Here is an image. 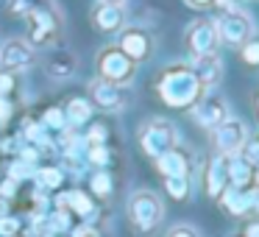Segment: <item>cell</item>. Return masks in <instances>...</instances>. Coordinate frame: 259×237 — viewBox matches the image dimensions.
<instances>
[{
  "label": "cell",
  "mask_w": 259,
  "mask_h": 237,
  "mask_svg": "<svg viewBox=\"0 0 259 237\" xmlns=\"http://www.w3.org/2000/svg\"><path fill=\"white\" fill-rule=\"evenodd\" d=\"M184 45L192 56H201V53H214L220 45L218 40V28H214V20H195V23L187 28L184 34Z\"/></svg>",
  "instance_id": "10"
},
{
  "label": "cell",
  "mask_w": 259,
  "mask_h": 237,
  "mask_svg": "<svg viewBox=\"0 0 259 237\" xmlns=\"http://www.w3.org/2000/svg\"><path fill=\"white\" fill-rule=\"evenodd\" d=\"M64 117H67V126H81L92 117V103L87 98H70L67 106H64Z\"/></svg>",
  "instance_id": "20"
},
{
  "label": "cell",
  "mask_w": 259,
  "mask_h": 237,
  "mask_svg": "<svg viewBox=\"0 0 259 237\" xmlns=\"http://www.w3.org/2000/svg\"><path fill=\"white\" fill-rule=\"evenodd\" d=\"M98 3H109V6H125V0H98Z\"/></svg>",
  "instance_id": "40"
},
{
  "label": "cell",
  "mask_w": 259,
  "mask_h": 237,
  "mask_svg": "<svg viewBox=\"0 0 259 237\" xmlns=\"http://www.w3.org/2000/svg\"><path fill=\"white\" fill-rule=\"evenodd\" d=\"M176 142H179V134H176V126L170 120L153 117L140 129V148L153 159H159L170 148H176Z\"/></svg>",
  "instance_id": "5"
},
{
  "label": "cell",
  "mask_w": 259,
  "mask_h": 237,
  "mask_svg": "<svg viewBox=\"0 0 259 237\" xmlns=\"http://www.w3.org/2000/svg\"><path fill=\"white\" fill-rule=\"evenodd\" d=\"M167 237H198V231L192 229V226H173V229L167 231Z\"/></svg>",
  "instance_id": "32"
},
{
  "label": "cell",
  "mask_w": 259,
  "mask_h": 237,
  "mask_svg": "<svg viewBox=\"0 0 259 237\" xmlns=\"http://www.w3.org/2000/svg\"><path fill=\"white\" fill-rule=\"evenodd\" d=\"M31 173V165H25V162H14L12 165V176H9V179H23V176H28Z\"/></svg>",
  "instance_id": "33"
},
{
  "label": "cell",
  "mask_w": 259,
  "mask_h": 237,
  "mask_svg": "<svg viewBox=\"0 0 259 237\" xmlns=\"http://www.w3.org/2000/svg\"><path fill=\"white\" fill-rule=\"evenodd\" d=\"M192 117H195V123L203 126V129H218V126L229 117V103H226L223 98L203 95L201 101L192 106Z\"/></svg>",
  "instance_id": "12"
},
{
  "label": "cell",
  "mask_w": 259,
  "mask_h": 237,
  "mask_svg": "<svg viewBox=\"0 0 259 237\" xmlns=\"http://www.w3.org/2000/svg\"><path fill=\"white\" fill-rule=\"evenodd\" d=\"M36 62V51L25 40H9L0 45V73H20Z\"/></svg>",
  "instance_id": "9"
},
{
  "label": "cell",
  "mask_w": 259,
  "mask_h": 237,
  "mask_svg": "<svg viewBox=\"0 0 259 237\" xmlns=\"http://www.w3.org/2000/svg\"><path fill=\"white\" fill-rule=\"evenodd\" d=\"M75 67H78V59H75V53H70V51H56V53H51L48 62H45L48 75L56 78V81L70 78V75L75 73Z\"/></svg>",
  "instance_id": "18"
},
{
  "label": "cell",
  "mask_w": 259,
  "mask_h": 237,
  "mask_svg": "<svg viewBox=\"0 0 259 237\" xmlns=\"http://www.w3.org/2000/svg\"><path fill=\"white\" fill-rule=\"evenodd\" d=\"M218 198H220V204H223V209L231 212V215H242V212H248V209L253 207V195H251L248 187H231L229 184Z\"/></svg>",
  "instance_id": "17"
},
{
  "label": "cell",
  "mask_w": 259,
  "mask_h": 237,
  "mask_svg": "<svg viewBox=\"0 0 259 237\" xmlns=\"http://www.w3.org/2000/svg\"><path fill=\"white\" fill-rule=\"evenodd\" d=\"M73 207V212H78L81 218H87V215H92V209H95V204L90 201V195L87 192H81V190H73V192H67V195H62L59 198V207Z\"/></svg>",
  "instance_id": "21"
},
{
  "label": "cell",
  "mask_w": 259,
  "mask_h": 237,
  "mask_svg": "<svg viewBox=\"0 0 259 237\" xmlns=\"http://www.w3.org/2000/svg\"><path fill=\"white\" fill-rule=\"evenodd\" d=\"M25 23H28V45L34 51L51 48L59 40V34H62V14H59L56 3H45V6L28 12Z\"/></svg>",
  "instance_id": "2"
},
{
  "label": "cell",
  "mask_w": 259,
  "mask_h": 237,
  "mask_svg": "<svg viewBox=\"0 0 259 237\" xmlns=\"http://www.w3.org/2000/svg\"><path fill=\"white\" fill-rule=\"evenodd\" d=\"M9 117H12V103L6 98H0V123H6Z\"/></svg>",
  "instance_id": "35"
},
{
  "label": "cell",
  "mask_w": 259,
  "mask_h": 237,
  "mask_svg": "<svg viewBox=\"0 0 259 237\" xmlns=\"http://www.w3.org/2000/svg\"><path fill=\"white\" fill-rule=\"evenodd\" d=\"M117 48L134 64H140V62H145V59H151V53H153V36H151V31H148V28H140V25H125V28L120 31Z\"/></svg>",
  "instance_id": "7"
},
{
  "label": "cell",
  "mask_w": 259,
  "mask_h": 237,
  "mask_svg": "<svg viewBox=\"0 0 259 237\" xmlns=\"http://www.w3.org/2000/svg\"><path fill=\"white\" fill-rule=\"evenodd\" d=\"M187 6H192V9H206V6H212V0H184Z\"/></svg>",
  "instance_id": "37"
},
{
  "label": "cell",
  "mask_w": 259,
  "mask_h": 237,
  "mask_svg": "<svg viewBox=\"0 0 259 237\" xmlns=\"http://www.w3.org/2000/svg\"><path fill=\"white\" fill-rule=\"evenodd\" d=\"M36 181H39L42 190H56V187H62L64 173L59 168H39L36 170Z\"/></svg>",
  "instance_id": "22"
},
{
  "label": "cell",
  "mask_w": 259,
  "mask_h": 237,
  "mask_svg": "<svg viewBox=\"0 0 259 237\" xmlns=\"http://www.w3.org/2000/svg\"><path fill=\"white\" fill-rule=\"evenodd\" d=\"M153 90L162 98V103H167L170 109H192L203 95H206V90H203V84L198 81V75L192 73V67L184 62H176V64H170V67H164L162 73H159Z\"/></svg>",
  "instance_id": "1"
},
{
  "label": "cell",
  "mask_w": 259,
  "mask_h": 237,
  "mask_svg": "<svg viewBox=\"0 0 259 237\" xmlns=\"http://www.w3.org/2000/svg\"><path fill=\"white\" fill-rule=\"evenodd\" d=\"M212 134H214V145H218V151L226 153V156L240 153V148L248 142V129H245V123L237 120V117H226L218 129H212Z\"/></svg>",
  "instance_id": "11"
},
{
  "label": "cell",
  "mask_w": 259,
  "mask_h": 237,
  "mask_svg": "<svg viewBox=\"0 0 259 237\" xmlns=\"http://www.w3.org/2000/svg\"><path fill=\"white\" fill-rule=\"evenodd\" d=\"M92 192L101 198H106L109 192H112V176L106 173V170H98L95 176H92Z\"/></svg>",
  "instance_id": "27"
},
{
  "label": "cell",
  "mask_w": 259,
  "mask_h": 237,
  "mask_svg": "<svg viewBox=\"0 0 259 237\" xmlns=\"http://www.w3.org/2000/svg\"><path fill=\"white\" fill-rule=\"evenodd\" d=\"M45 3H53V0H9V12H12L14 17H25L28 12L45 6Z\"/></svg>",
  "instance_id": "26"
},
{
  "label": "cell",
  "mask_w": 259,
  "mask_h": 237,
  "mask_svg": "<svg viewBox=\"0 0 259 237\" xmlns=\"http://www.w3.org/2000/svg\"><path fill=\"white\" fill-rule=\"evenodd\" d=\"M92 25L101 34H117V31L125 28V9L109 6V3H95V9H92Z\"/></svg>",
  "instance_id": "14"
},
{
  "label": "cell",
  "mask_w": 259,
  "mask_h": 237,
  "mask_svg": "<svg viewBox=\"0 0 259 237\" xmlns=\"http://www.w3.org/2000/svg\"><path fill=\"white\" fill-rule=\"evenodd\" d=\"M87 145H103V142H106V129H103L101 123L98 126H92L90 131H87Z\"/></svg>",
  "instance_id": "29"
},
{
  "label": "cell",
  "mask_w": 259,
  "mask_h": 237,
  "mask_svg": "<svg viewBox=\"0 0 259 237\" xmlns=\"http://www.w3.org/2000/svg\"><path fill=\"white\" fill-rule=\"evenodd\" d=\"M164 187H167V192L176 198V201H184L187 192H190V181H187V176H167V179H164Z\"/></svg>",
  "instance_id": "24"
},
{
  "label": "cell",
  "mask_w": 259,
  "mask_h": 237,
  "mask_svg": "<svg viewBox=\"0 0 259 237\" xmlns=\"http://www.w3.org/2000/svg\"><path fill=\"white\" fill-rule=\"evenodd\" d=\"M87 90H90V98H87V101H90L92 106L103 109V112H117V109H123L125 101H128L125 87L103 81V78H92Z\"/></svg>",
  "instance_id": "8"
},
{
  "label": "cell",
  "mask_w": 259,
  "mask_h": 237,
  "mask_svg": "<svg viewBox=\"0 0 259 237\" xmlns=\"http://www.w3.org/2000/svg\"><path fill=\"white\" fill-rule=\"evenodd\" d=\"M42 126H45V129H53V131H64V129H70L62 106H51V109H45V114H42Z\"/></svg>",
  "instance_id": "23"
},
{
  "label": "cell",
  "mask_w": 259,
  "mask_h": 237,
  "mask_svg": "<svg viewBox=\"0 0 259 237\" xmlns=\"http://www.w3.org/2000/svg\"><path fill=\"white\" fill-rule=\"evenodd\" d=\"M14 192H17V181H14V179H6L3 184H0V198H6V201H9Z\"/></svg>",
  "instance_id": "34"
},
{
  "label": "cell",
  "mask_w": 259,
  "mask_h": 237,
  "mask_svg": "<svg viewBox=\"0 0 259 237\" xmlns=\"http://www.w3.org/2000/svg\"><path fill=\"white\" fill-rule=\"evenodd\" d=\"M226 187H229V156L220 153V156H214L206 168V192L212 198H218Z\"/></svg>",
  "instance_id": "16"
},
{
  "label": "cell",
  "mask_w": 259,
  "mask_h": 237,
  "mask_svg": "<svg viewBox=\"0 0 259 237\" xmlns=\"http://www.w3.org/2000/svg\"><path fill=\"white\" fill-rule=\"evenodd\" d=\"M9 215V201L6 198H0V218H6Z\"/></svg>",
  "instance_id": "39"
},
{
  "label": "cell",
  "mask_w": 259,
  "mask_h": 237,
  "mask_svg": "<svg viewBox=\"0 0 259 237\" xmlns=\"http://www.w3.org/2000/svg\"><path fill=\"white\" fill-rule=\"evenodd\" d=\"M134 73H137V64L117 45H106L98 53V78L112 81V84H120V87H128Z\"/></svg>",
  "instance_id": "4"
},
{
  "label": "cell",
  "mask_w": 259,
  "mask_h": 237,
  "mask_svg": "<svg viewBox=\"0 0 259 237\" xmlns=\"http://www.w3.org/2000/svg\"><path fill=\"white\" fill-rule=\"evenodd\" d=\"M192 73L198 75V81L203 84V90H212V87L220 84V78H223V59H220V53H201V56H192L190 62Z\"/></svg>",
  "instance_id": "13"
},
{
  "label": "cell",
  "mask_w": 259,
  "mask_h": 237,
  "mask_svg": "<svg viewBox=\"0 0 259 237\" xmlns=\"http://www.w3.org/2000/svg\"><path fill=\"white\" fill-rule=\"evenodd\" d=\"M14 90H17V78H14V73H0V98H12Z\"/></svg>",
  "instance_id": "28"
},
{
  "label": "cell",
  "mask_w": 259,
  "mask_h": 237,
  "mask_svg": "<svg viewBox=\"0 0 259 237\" xmlns=\"http://www.w3.org/2000/svg\"><path fill=\"white\" fill-rule=\"evenodd\" d=\"M218 28V40L229 48H242L253 34V20L248 17L242 9H223V14L214 23Z\"/></svg>",
  "instance_id": "6"
},
{
  "label": "cell",
  "mask_w": 259,
  "mask_h": 237,
  "mask_svg": "<svg viewBox=\"0 0 259 237\" xmlns=\"http://www.w3.org/2000/svg\"><path fill=\"white\" fill-rule=\"evenodd\" d=\"M253 168L240 156V153H231L229 156V184L231 187H248L251 184Z\"/></svg>",
  "instance_id": "19"
},
{
  "label": "cell",
  "mask_w": 259,
  "mask_h": 237,
  "mask_svg": "<svg viewBox=\"0 0 259 237\" xmlns=\"http://www.w3.org/2000/svg\"><path fill=\"white\" fill-rule=\"evenodd\" d=\"M212 6H218V9H234V6H231V0H212Z\"/></svg>",
  "instance_id": "38"
},
{
  "label": "cell",
  "mask_w": 259,
  "mask_h": 237,
  "mask_svg": "<svg viewBox=\"0 0 259 237\" xmlns=\"http://www.w3.org/2000/svg\"><path fill=\"white\" fill-rule=\"evenodd\" d=\"M162 215H164V207H162L156 192L137 190L134 195L128 198V220L134 223L137 231H142V234L156 229V226L162 223Z\"/></svg>",
  "instance_id": "3"
},
{
  "label": "cell",
  "mask_w": 259,
  "mask_h": 237,
  "mask_svg": "<svg viewBox=\"0 0 259 237\" xmlns=\"http://www.w3.org/2000/svg\"><path fill=\"white\" fill-rule=\"evenodd\" d=\"M156 168L164 179H167V176H190V153L176 145L156 159Z\"/></svg>",
  "instance_id": "15"
},
{
  "label": "cell",
  "mask_w": 259,
  "mask_h": 237,
  "mask_svg": "<svg viewBox=\"0 0 259 237\" xmlns=\"http://www.w3.org/2000/svg\"><path fill=\"white\" fill-rule=\"evenodd\" d=\"M73 237H98V231L90 226H78V229H73Z\"/></svg>",
  "instance_id": "36"
},
{
  "label": "cell",
  "mask_w": 259,
  "mask_h": 237,
  "mask_svg": "<svg viewBox=\"0 0 259 237\" xmlns=\"http://www.w3.org/2000/svg\"><path fill=\"white\" fill-rule=\"evenodd\" d=\"M17 231H20V223L14 218H9V215L6 218H0V234L3 237H14Z\"/></svg>",
  "instance_id": "31"
},
{
  "label": "cell",
  "mask_w": 259,
  "mask_h": 237,
  "mask_svg": "<svg viewBox=\"0 0 259 237\" xmlns=\"http://www.w3.org/2000/svg\"><path fill=\"white\" fill-rule=\"evenodd\" d=\"M90 162L92 165H106L109 162V151H106V145H90Z\"/></svg>",
  "instance_id": "30"
},
{
  "label": "cell",
  "mask_w": 259,
  "mask_h": 237,
  "mask_svg": "<svg viewBox=\"0 0 259 237\" xmlns=\"http://www.w3.org/2000/svg\"><path fill=\"white\" fill-rule=\"evenodd\" d=\"M240 59L248 67H259V34H251V40L240 48Z\"/></svg>",
  "instance_id": "25"
}]
</instances>
